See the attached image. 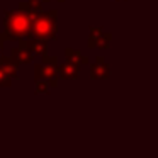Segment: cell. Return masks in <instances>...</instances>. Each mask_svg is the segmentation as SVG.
<instances>
[{
  "label": "cell",
  "mask_w": 158,
  "mask_h": 158,
  "mask_svg": "<svg viewBox=\"0 0 158 158\" xmlns=\"http://www.w3.org/2000/svg\"><path fill=\"white\" fill-rule=\"evenodd\" d=\"M110 32H104V29L100 27H92L89 34V48H97V49H106L110 44Z\"/></svg>",
  "instance_id": "obj_4"
},
{
  "label": "cell",
  "mask_w": 158,
  "mask_h": 158,
  "mask_svg": "<svg viewBox=\"0 0 158 158\" xmlns=\"http://www.w3.org/2000/svg\"><path fill=\"white\" fill-rule=\"evenodd\" d=\"M10 58L14 60L15 63H31L32 61V58H34V55L31 53V49L27 48V44H26V39L24 41H21V44L17 46V48H14L10 51Z\"/></svg>",
  "instance_id": "obj_5"
},
{
  "label": "cell",
  "mask_w": 158,
  "mask_h": 158,
  "mask_svg": "<svg viewBox=\"0 0 158 158\" xmlns=\"http://www.w3.org/2000/svg\"><path fill=\"white\" fill-rule=\"evenodd\" d=\"M65 55H66V61L75 63V65H78V66L87 65V63H89V58H87V56H83L80 51H75V49H72V48H66L65 49Z\"/></svg>",
  "instance_id": "obj_10"
},
{
  "label": "cell",
  "mask_w": 158,
  "mask_h": 158,
  "mask_svg": "<svg viewBox=\"0 0 158 158\" xmlns=\"http://www.w3.org/2000/svg\"><path fill=\"white\" fill-rule=\"evenodd\" d=\"M26 44L31 49L32 55H46V48H48V43L43 41L38 38H27L26 39Z\"/></svg>",
  "instance_id": "obj_9"
},
{
  "label": "cell",
  "mask_w": 158,
  "mask_h": 158,
  "mask_svg": "<svg viewBox=\"0 0 158 158\" xmlns=\"http://www.w3.org/2000/svg\"><path fill=\"white\" fill-rule=\"evenodd\" d=\"M43 63H49V65L58 66V58H56V56H48V55H43Z\"/></svg>",
  "instance_id": "obj_13"
},
{
  "label": "cell",
  "mask_w": 158,
  "mask_h": 158,
  "mask_svg": "<svg viewBox=\"0 0 158 158\" xmlns=\"http://www.w3.org/2000/svg\"><path fill=\"white\" fill-rule=\"evenodd\" d=\"M34 78L36 82L44 80L49 83V87H56L58 85V66L49 65V63H39L34 68Z\"/></svg>",
  "instance_id": "obj_3"
},
{
  "label": "cell",
  "mask_w": 158,
  "mask_h": 158,
  "mask_svg": "<svg viewBox=\"0 0 158 158\" xmlns=\"http://www.w3.org/2000/svg\"><path fill=\"white\" fill-rule=\"evenodd\" d=\"M4 41H5V36L0 32V55H2V49H4Z\"/></svg>",
  "instance_id": "obj_14"
},
{
  "label": "cell",
  "mask_w": 158,
  "mask_h": 158,
  "mask_svg": "<svg viewBox=\"0 0 158 158\" xmlns=\"http://www.w3.org/2000/svg\"><path fill=\"white\" fill-rule=\"evenodd\" d=\"M58 10H49V12H39L38 17L32 21L31 26V32H29V38H38L43 41L48 43L49 39L56 38V32H58Z\"/></svg>",
  "instance_id": "obj_2"
},
{
  "label": "cell",
  "mask_w": 158,
  "mask_h": 158,
  "mask_svg": "<svg viewBox=\"0 0 158 158\" xmlns=\"http://www.w3.org/2000/svg\"><path fill=\"white\" fill-rule=\"evenodd\" d=\"M38 15H31L29 12L17 9V10H7L4 19V36L9 41H21L29 38L32 21Z\"/></svg>",
  "instance_id": "obj_1"
},
{
  "label": "cell",
  "mask_w": 158,
  "mask_h": 158,
  "mask_svg": "<svg viewBox=\"0 0 158 158\" xmlns=\"http://www.w3.org/2000/svg\"><path fill=\"white\" fill-rule=\"evenodd\" d=\"M10 83H12V78L4 70H0V87H10Z\"/></svg>",
  "instance_id": "obj_12"
},
{
  "label": "cell",
  "mask_w": 158,
  "mask_h": 158,
  "mask_svg": "<svg viewBox=\"0 0 158 158\" xmlns=\"http://www.w3.org/2000/svg\"><path fill=\"white\" fill-rule=\"evenodd\" d=\"M90 73H92V78H95V80H107L110 77V68L102 56H97L95 63L90 68Z\"/></svg>",
  "instance_id": "obj_6"
},
{
  "label": "cell",
  "mask_w": 158,
  "mask_h": 158,
  "mask_svg": "<svg viewBox=\"0 0 158 158\" xmlns=\"http://www.w3.org/2000/svg\"><path fill=\"white\" fill-rule=\"evenodd\" d=\"M0 70H4L12 80L17 78L19 75V68H17V63L10 58V56H2L0 55Z\"/></svg>",
  "instance_id": "obj_8"
},
{
  "label": "cell",
  "mask_w": 158,
  "mask_h": 158,
  "mask_svg": "<svg viewBox=\"0 0 158 158\" xmlns=\"http://www.w3.org/2000/svg\"><path fill=\"white\" fill-rule=\"evenodd\" d=\"M116 2H123V0H116Z\"/></svg>",
  "instance_id": "obj_16"
},
{
  "label": "cell",
  "mask_w": 158,
  "mask_h": 158,
  "mask_svg": "<svg viewBox=\"0 0 158 158\" xmlns=\"http://www.w3.org/2000/svg\"><path fill=\"white\" fill-rule=\"evenodd\" d=\"M41 2H49V0H41ZM56 2H65V0H56Z\"/></svg>",
  "instance_id": "obj_15"
},
{
  "label": "cell",
  "mask_w": 158,
  "mask_h": 158,
  "mask_svg": "<svg viewBox=\"0 0 158 158\" xmlns=\"http://www.w3.org/2000/svg\"><path fill=\"white\" fill-rule=\"evenodd\" d=\"M49 83L44 82V80H39V82H36V92L38 94H49Z\"/></svg>",
  "instance_id": "obj_11"
},
{
  "label": "cell",
  "mask_w": 158,
  "mask_h": 158,
  "mask_svg": "<svg viewBox=\"0 0 158 158\" xmlns=\"http://www.w3.org/2000/svg\"><path fill=\"white\" fill-rule=\"evenodd\" d=\"M80 77V66L75 63H63L58 66V78H66V80H77Z\"/></svg>",
  "instance_id": "obj_7"
}]
</instances>
